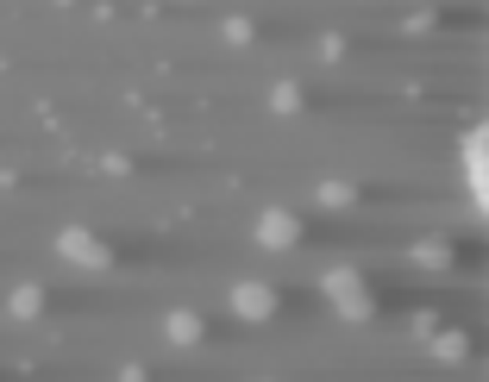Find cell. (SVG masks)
<instances>
[{"label": "cell", "mask_w": 489, "mask_h": 382, "mask_svg": "<svg viewBox=\"0 0 489 382\" xmlns=\"http://www.w3.org/2000/svg\"><path fill=\"white\" fill-rule=\"evenodd\" d=\"M433 358H439V364H458V358H465V339H458V332L433 339Z\"/></svg>", "instance_id": "obj_9"}, {"label": "cell", "mask_w": 489, "mask_h": 382, "mask_svg": "<svg viewBox=\"0 0 489 382\" xmlns=\"http://www.w3.org/2000/svg\"><path fill=\"white\" fill-rule=\"evenodd\" d=\"M233 314H239V320H270V314H276V288H270V282H239V288H233Z\"/></svg>", "instance_id": "obj_4"}, {"label": "cell", "mask_w": 489, "mask_h": 382, "mask_svg": "<svg viewBox=\"0 0 489 382\" xmlns=\"http://www.w3.org/2000/svg\"><path fill=\"white\" fill-rule=\"evenodd\" d=\"M120 382H151V377H144L138 364H125V370H120Z\"/></svg>", "instance_id": "obj_12"}, {"label": "cell", "mask_w": 489, "mask_h": 382, "mask_svg": "<svg viewBox=\"0 0 489 382\" xmlns=\"http://www.w3.org/2000/svg\"><path fill=\"white\" fill-rule=\"evenodd\" d=\"M295 239H301V220H295V214H282V207L257 214V245H263V251H289Z\"/></svg>", "instance_id": "obj_3"}, {"label": "cell", "mask_w": 489, "mask_h": 382, "mask_svg": "<svg viewBox=\"0 0 489 382\" xmlns=\"http://www.w3.org/2000/svg\"><path fill=\"white\" fill-rule=\"evenodd\" d=\"M57 251L69 257V263H88V269H107L114 263V251L95 239V232H82V226H69V232H57Z\"/></svg>", "instance_id": "obj_2"}, {"label": "cell", "mask_w": 489, "mask_h": 382, "mask_svg": "<svg viewBox=\"0 0 489 382\" xmlns=\"http://www.w3.org/2000/svg\"><path fill=\"white\" fill-rule=\"evenodd\" d=\"M414 257H420L427 269H446V263H452V251H446L439 239H427V245H414Z\"/></svg>", "instance_id": "obj_8"}, {"label": "cell", "mask_w": 489, "mask_h": 382, "mask_svg": "<svg viewBox=\"0 0 489 382\" xmlns=\"http://www.w3.org/2000/svg\"><path fill=\"white\" fill-rule=\"evenodd\" d=\"M226 38H233V44H251V38H257V25H251V19H226Z\"/></svg>", "instance_id": "obj_11"}, {"label": "cell", "mask_w": 489, "mask_h": 382, "mask_svg": "<svg viewBox=\"0 0 489 382\" xmlns=\"http://www.w3.org/2000/svg\"><path fill=\"white\" fill-rule=\"evenodd\" d=\"M320 288H327V301H333L346 320H370V314H376V301H370V288H364V276H358V269H333Z\"/></svg>", "instance_id": "obj_1"}, {"label": "cell", "mask_w": 489, "mask_h": 382, "mask_svg": "<svg viewBox=\"0 0 489 382\" xmlns=\"http://www.w3.org/2000/svg\"><path fill=\"white\" fill-rule=\"evenodd\" d=\"M6 307H13L19 320H38V314H44V288H19V295H13Z\"/></svg>", "instance_id": "obj_6"}, {"label": "cell", "mask_w": 489, "mask_h": 382, "mask_svg": "<svg viewBox=\"0 0 489 382\" xmlns=\"http://www.w3.org/2000/svg\"><path fill=\"white\" fill-rule=\"evenodd\" d=\"M270 101H276V114H301V88H295V82H282Z\"/></svg>", "instance_id": "obj_10"}, {"label": "cell", "mask_w": 489, "mask_h": 382, "mask_svg": "<svg viewBox=\"0 0 489 382\" xmlns=\"http://www.w3.org/2000/svg\"><path fill=\"white\" fill-rule=\"evenodd\" d=\"M352 201H358L352 182H320V207H352Z\"/></svg>", "instance_id": "obj_7"}, {"label": "cell", "mask_w": 489, "mask_h": 382, "mask_svg": "<svg viewBox=\"0 0 489 382\" xmlns=\"http://www.w3.org/2000/svg\"><path fill=\"white\" fill-rule=\"evenodd\" d=\"M163 339H170V345H201V339H208V320H201V314H170V320H163Z\"/></svg>", "instance_id": "obj_5"}]
</instances>
